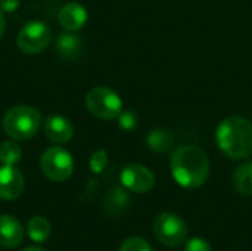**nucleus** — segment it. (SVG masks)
<instances>
[{"mask_svg":"<svg viewBox=\"0 0 252 251\" xmlns=\"http://www.w3.org/2000/svg\"><path fill=\"white\" fill-rule=\"evenodd\" d=\"M170 169L174 180L186 188H201L210 175V160L205 151L196 145L179 146L170 160Z\"/></svg>","mask_w":252,"mask_h":251,"instance_id":"f257e3e1","label":"nucleus"},{"mask_svg":"<svg viewBox=\"0 0 252 251\" xmlns=\"http://www.w3.org/2000/svg\"><path fill=\"white\" fill-rule=\"evenodd\" d=\"M216 141L226 157L248 158L252 155V123L244 117H227L219 124Z\"/></svg>","mask_w":252,"mask_h":251,"instance_id":"f03ea898","label":"nucleus"},{"mask_svg":"<svg viewBox=\"0 0 252 251\" xmlns=\"http://www.w3.org/2000/svg\"><path fill=\"white\" fill-rule=\"evenodd\" d=\"M41 126L40 112L28 105H16L3 117V130L13 141H27L35 136Z\"/></svg>","mask_w":252,"mask_h":251,"instance_id":"7ed1b4c3","label":"nucleus"},{"mask_svg":"<svg viewBox=\"0 0 252 251\" xmlns=\"http://www.w3.org/2000/svg\"><path fill=\"white\" fill-rule=\"evenodd\" d=\"M89 112L99 120H117L123 112V101L109 87H94L86 96Z\"/></svg>","mask_w":252,"mask_h":251,"instance_id":"20e7f679","label":"nucleus"},{"mask_svg":"<svg viewBox=\"0 0 252 251\" xmlns=\"http://www.w3.org/2000/svg\"><path fill=\"white\" fill-rule=\"evenodd\" d=\"M41 172L55 182H63L71 178L74 172V160L72 155L59 146H52L46 149L40 158Z\"/></svg>","mask_w":252,"mask_h":251,"instance_id":"39448f33","label":"nucleus"},{"mask_svg":"<svg viewBox=\"0 0 252 251\" xmlns=\"http://www.w3.org/2000/svg\"><path fill=\"white\" fill-rule=\"evenodd\" d=\"M154 232L158 241L167 247H179L188 238L185 220L173 213H161L154 220Z\"/></svg>","mask_w":252,"mask_h":251,"instance_id":"423d86ee","label":"nucleus"},{"mask_svg":"<svg viewBox=\"0 0 252 251\" xmlns=\"http://www.w3.org/2000/svg\"><path fill=\"white\" fill-rule=\"evenodd\" d=\"M52 40V33L49 27L41 21L27 22L18 33L16 44L18 47L28 55H35L43 52Z\"/></svg>","mask_w":252,"mask_h":251,"instance_id":"0eeeda50","label":"nucleus"},{"mask_svg":"<svg viewBox=\"0 0 252 251\" xmlns=\"http://www.w3.org/2000/svg\"><path fill=\"white\" fill-rule=\"evenodd\" d=\"M121 183L136 194H146L155 186V175L142 164H128L121 172Z\"/></svg>","mask_w":252,"mask_h":251,"instance_id":"6e6552de","label":"nucleus"},{"mask_svg":"<svg viewBox=\"0 0 252 251\" xmlns=\"http://www.w3.org/2000/svg\"><path fill=\"white\" fill-rule=\"evenodd\" d=\"M24 192V178L15 166L3 164L0 167V198L13 201Z\"/></svg>","mask_w":252,"mask_h":251,"instance_id":"1a4fd4ad","label":"nucleus"},{"mask_svg":"<svg viewBox=\"0 0 252 251\" xmlns=\"http://www.w3.org/2000/svg\"><path fill=\"white\" fill-rule=\"evenodd\" d=\"M44 135L53 143H66L74 135V126L66 117L50 115L44 121Z\"/></svg>","mask_w":252,"mask_h":251,"instance_id":"9d476101","label":"nucleus"},{"mask_svg":"<svg viewBox=\"0 0 252 251\" xmlns=\"http://www.w3.org/2000/svg\"><path fill=\"white\" fill-rule=\"evenodd\" d=\"M87 10L83 4L77 1H69L62 6L59 10L58 19L59 24L66 30V31H78L81 30L86 22H87Z\"/></svg>","mask_w":252,"mask_h":251,"instance_id":"9b49d317","label":"nucleus"},{"mask_svg":"<svg viewBox=\"0 0 252 251\" xmlns=\"http://www.w3.org/2000/svg\"><path fill=\"white\" fill-rule=\"evenodd\" d=\"M24 240V229L21 222L10 216L1 215L0 216V246L6 249L18 247Z\"/></svg>","mask_w":252,"mask_h":251,"instance_id":"f8f14e48","label":"nucleus"},{"mask_svg":"<svg viewBox=\"0 0 252 251\" xmlns=\"http://www.w3.org/2000/svg\"><path fill=\"white\" fill-rule=\"evenodd\" d=\"M81 46H83L81 38L77 34H72V31H68V33L61 34L56 38V41H55L56 52L62 58H66V59L75 58L81 52Z\"/></svg>","mask_w":252,"mask_h":251,"instance_id":"ddd939ff","label":"nucleus"},{"mask_svg":"<svg viewBox=\"0 0 252 251\" xmlns=\"http://www.w3.org/2000/svg\"><path fill=\"white\" fill-rule=\"evenodd\" d=\"M148 146L158 154L168 152L174 145V136L167 129H152L146 136Z\"/></svg>","mask_w":252,"mask_h":251,"instance_id":"4468645a","label":"nucleus"},{"mask_svg":"<svg viewBox=\"0 0 252 251\" xmlns=\"http://www.w3.org/2000/svg\"><path fill=\"white\" fill-rule=\"evenodd\" d=\"M27 232H28V237L31 241L40 244V243H44L49 240L52 228H50V223L46 217L35 216V217L30 219V222L27 225Z\"/></svg>","mask_w":252,"mask_h":251,"instance_id":"2eb2a0df","label":"nucleus"},{"mask_svg":"<svg viewBox=\"0 0 252 251\" xmlns=\"http://www.w3.org/2000/svg\"><path fill=\"white\" fill-rule=\"evenodd\" d=\"M235 189L247 197L252 195V163H245L239 166L233 175Z\"/></svg>","mask_w":252,"mask_h":251,"instance_id":"dca6fc26","label":"nucleus"},{"mask_svg":"<svg viewBox=\"0 0 252 251\" xmlns=\"http://www.w3.org/2000/svg\"><path fill=\"white\" fill-rule=\"evenodd\" d=\"M128 204V195L123 189H114L106 200V210L111 215H120Z\"/></svg>","mask_w":252,"mask_h":251,"instance_id":"f3484780","label":"nucleus"},{"mask_svg":"<svg viewBox=\"0 0 252 251\" xmlns=\"http://www.w3.org/2000/svg\"><path fill=\"white\" fill-rule=\"evenodd\" d=\"M22 157V149L16 142H3L0 145V161L3 164L15 166Z\"/></svg>","mask_w":252,"mask_h":251,"instance_id":"a211bd4d","label":"nucleus"},{"mask_svg":"<svg viewBox=\"0 0 252 251\" xmlns=\"http://www.w3.org/2000/svg\"><path fill=\"white\" fill-rule=\"evenodd\" d=\"M89 166H90V170L93 173H96V175L102 173L108 167V154L103 149L94 151L90 157Z\"/></svg>","mask_w":252,"mask_h":251,"instance_id":"6ab92c4d","label":"nucleus"},{"mask_svg":"<svg viewBox=\"0 0 252 251\" xmlns=\"http://www.w3.org/2000/svg\"><path fill=\"white\" fill-rule=\"evenodd\" d=\"M118 251H154V250H152L151 244H149L146 240H143V238H140V237H131V238L126 240V241L121 244V247H120V250Z\"/></svg>","mask_w":252,"mask_h":251,"instance_id":"aec40b11","label":"nucleus"},{"mask_svg":"<svg viewBox=\"0 0 252 251\" xmlns=\"http://www.w3.org/2000/svg\"><path fill=\"white\" fill-rule=\"evenodd\" d=\"M117 120H118V126L126 132H131L137 127V114L131 109L123 111Z\"/></svg>","mask_w":252,"mask_h":251,"instance_id":"412c9836","label":"nucleus"},{"mask_svg":"<svg viewBox=\"0 0 252 251\" xmlns=\"http://www.w3.org/2000/svg\"><path fill=\"white\" fill-rule=\"evenodd\" d=\"M185 251H211V246L204 238H192L186 243Z\"/></svg>","mask_w":252,"mask_h":251,"instance_id":"4be33fe9","label":"nucleus"},{"mask_svg":"<svg viewBox=\"0 0 252 251\" xmlns=\"http://www.w3.org/2000/svg\"><path fill=\"white\" fill-rule=\"evenodd\" d=\"M19 7V0H0V9L6 13L15 12Z\"/></svg>","mask_w":252,"mask_h":251,"instance_id":"5701e85b","label":"nucleus"},{"mask_svg":"<svg viewBox=\"0 0 252 251\" xmlns=\"http://www.w3.org/2000/svg\"><path fill=\"white\" fill-rule=\"evenodd\" d=\"M4 31H6V18H4V12L0 9V38L3 37Z\"/></svg>","mask_w":252,"mask_h":251,"instance_id":"b1692460","label":"nucleus"},{"mask_svg":"<svg viewBox=\"0 0 252 251\" xmlns=\"http://www.w3.org/2000/svg\"><path fill=\"white\" fill-rule=\"evenodd\" d=\"M22 251H44L43 249H38V247H27V249H24Z\"/></svg>","mask_w":252,"mask_h":251,"instance_id":"393cba45","label":"nucleus"}]
</instances>
